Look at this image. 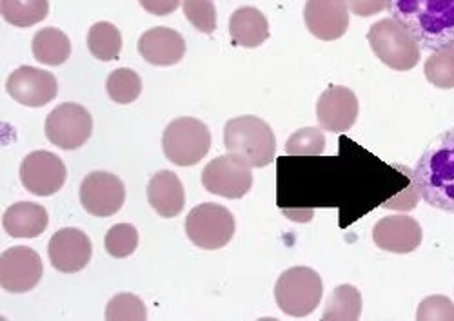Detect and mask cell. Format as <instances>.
<instances>
[{"label":"cell","mask_w":454,"mask_h":321,"mask_svg":"<svg viewBox=\"0 0 454 321\" xmlns=\"http://www.w3.org/2000/svg\"><path fill=\"white\" fill-rule=\"evenodd\" d=\"M422 225L407 215H391L376 222L372 239L376 247L395 254H407L420 247Z\"/></svg>","instance_id":"obj_16"},{"label":"cell","mask_w":454,"mask_h":321,"mask_svg":"<svg viewBox=\"0 0 454 321\" xmlns=\"http://www.w3.org/2000/svg\"><path fill=\"white\" fill-rule=\"evenodd\" d=\"M416 319H454V305L447 296H429L420 303Z\"/></svg>","instance_id":"obj_32"},{"label":"cell","mask_w":454,"mask_h":321,"mask_svg":"<svg viewBox=\"0 0 454 321\" xmlns=\"http://www.w3.org/2000/svg\"><path fill=\"white\" fill-rule=\"evenodd\" d=\"M304 20L313 36L331 43L346 35L349 27V8L344 0H308Z\"/></svg>","instance_id":"obj_17"},{"label":"cell","mask_w":454,"mask_h":321,"mask_svg":"<svg viewBox=\"0 0 454 321\" xmlns=\"http://www.w3.org/2000/svg\"><path fill=\"white\" fill-rule=\"evenodd\" d=\"M138 3L147 13L155 17H166L180 6L182 0H138Z\"/></svg>","instance_id":"obj_34"},{"label":"cell","mask_w":454,"mask_h":321,"mask_svg":"<svg viewBox=\"0 0 454 321\" xmlns=\"http://www.w3.org/2000/svg\"><path fill=\"white\" fill-rule=\"evenodd\" d=\"M106 91L109 98L117 104H131L142 93V80L138 73L128 67L113 71L106 80Z\"/></svg>","instance_id":"obj_26"},{"label":"cell","mask_w":454,"mask_h":321,"mask_svg":"<svg viewBox=\"0 0 454 321\" xmlns=\"http://www.w3.org/2000/svg\"><path fill=\"white\" fill-rule=\"evenodd\" d=\"M104 246L113 258H128L138 247V232L131 223L113 225L106 234Z\"/></svg>","instance_id":"obj_28"},{"label":"cell","mask_w":454,"mask_h":321,"mask_svg":"<svg viewBox=\"0 0 454 321\" xmlns=\"http://www.w3.org/2000/svg\"><path fill=\"white\" fill-rule=\"evenodd\" d=\"M67 178L62 160L50 151H33L20 164V182L35 196L57 194Z\"/></svg>","instance_id":"obj_10"},{"label":"cell","mask_w":454,"mask_h":321,"mask_svg":"<svg viewBox=\"0 0 454 321\" xmlns=\"http://www.w3.org/2000/svg\"><path fill=\"white\" fill-rule=\"evenodd\" d=\"M162 149L175 166H197L211 149V131L202 120L192 116L176 118L162 135Z\"/></svg>","instance_id":"obj_6"},{"label":"cell","mask_w":454,"mask_h":321,"mask_svg":"<svg viewBox=\"0 0 454 321\" xmlns=\"http://www.w3.org/2000/svg\"><path fill=\"white\" fill-rule=\"evenodd\" d=\"M147 309L144 301L135 294L113 296L106 307V319H145Z\"/></svg>","instance_id":"obj_31"},{"label":"cell","mask_w":454,"mask_h":321,"mask_svg":"<svg viewBox=\"0 0 454 321\" xmlns=\"http://www.w3.org/2000/svg\"><path fill=\"white\" fill-rule=\"evenodd\" d=\"M43 278V260L31 247L19 246L3 253L0 258V286L13 294L36 287Z\"/></svg>","instance_id":"obj_12"},{"label":"cell","mask_w":454,"mask_h":321,"mask_svg":"<svg viewBox=\"0 0 454 321\" xmlns=\"http://www.w3.org/2000/svg\"><path fill=\"white\" fill-rule=\"evenodd\" d=\"M424 73L427 82L440 90H454V50L433 51L426 60Z\"/></svg>","instance_id":"obj_27"},{"label":"cell","mask_w":454,"mask_h":321,"mask_svg":"<svg viewBox=\"0 0 454 321\" xmlns=\"http://www.w3.org/2000/svg\"><path fill=\"white\" fill-rule=\"evenodd\" d=\"M251 169L244 160L233 154L216 156L202 171V185L216 196L239 200L253 187Z\"/></svg>","instance_id":"obj_9"},{"label":"cell","mask_w":454,"mask_h":321,"mask_svg":"<svg viewBox=\"0 0 454 321\" xmlns=\"http://www.w3.org/2000/svg\"><path fill=\"white\" fill-rule=\"evenodd\" d=\"M367 40L372 53L395 71H409L420 62V44L391 17L374 22L367 33Z\"/></svg>","instance_id":"obj_4"},{"label":"cell","mask_w":454,"mask_h":321,"mask_svg":"<svg viewBox=\"0 0 454 321\" xmlns=\"http://www.w3.org/2000/svg\"><path fill=\"white\" fill-rule=\"evenodd\" d=\"M6 91L13 100L26 107H43L57 97L59 84L53 73L22 66L10 74Z\"/></svg>","instance_id":"obj_13"},{"label":"cell","mask_w":454,"mask_h":321,"mask_svg":"<svg viewBox=\"0 0 454 321\" xmlns=\"http://www.w3.org/2000/svg\"><path fill=\"white\" fill-rule=\"evenodd\" d=\"M223 145L227 153L251 168L270 166L277 154V138L271 126L258 116H237L225 124Z\"/></svg>","instance_id":"obj_3"},{"label":"cell","mask_w":454,"mask_h":321,"mask_svg":"<svg viewBox=\"0 0 454 321\" xmlns=\"http://www.w3.org/2000/svg\"><path fill=\"white\" fill-rule=\"evenodd\" d=\"M44 133L53 145L74 151L91 138L93 118L84 106L74 102L60 104L48 114Z\"/></svg>","instance_id":"obj_8"},{"label":"cell","mask_w":454,"mask_h":321,"mask_svg":"<svg viewBox=\"0 0 454 321\" xmlns=\"http://www.w3.org/2000/svg\"><path fill=\"white\" fill-rule=\"evenodd\" d=\"M33 57L46 66H62L71 55V43L64 31L44 27L36 31L31 43Z\"/></svg>","instance_id":"obj_22"},{"label":"cell","mask_w":454,"mask_h":321,"mask_svg":"<svg viewBox=\"0 0 454 321\" xmlns=\"http://www.w3.org/2000/svg\"><path fill=\"white\" fill-rule=\"evenodd\" d=\"M147 200L162 218H175L185 206V192L173 171H159L147 185Z\"/></svg>","instance_id":"obj_19"},{"label":"cell","mask_w":454,"mask_h":321,"mask_svg":"<svg viewBox=\"0 0 454 321\" xmlns=\"http://www.w3.org/2000/svg\"><path fill=\"white\" fill-rule=\"evenodd\" d=\"M184 15L200 33L211 35L216 29V10L213 0H182Z\"/></svg>","instance_id":"obj_30"},{"label":"cell","mask_w":454,"mask_h":321,"mask_svg":"<svg viewBox=\"0 0 454 321\" xmlns=\"http://www.w3.org/2000/svg\"><path fill=\"white\" fill-rule=\"evenodd\" d=\"M362 314V294L353 286H338L325 301L324 319H358Z\"/></svg>","instance_id":"obj_25"},{"label":"cell","mask_w":454,"mask_h":321,"mask_svg":"<svg viewBox=\"0 0 454 321\" xmlns=\"http://www.w3.org/2000/svg\"><path fill=\"white\" fill-rule=\"evenodd\" d=\"M138 53L153 66H175L185 55V40L178 31L159 26L140 36Z\"/></svg>","instance_id":"obj_18"},{"label":"cell","mask_w":454,"mask_h":321,"mask_svg":"<svg viewBox=\"0 0 454 321\" xmlns=\"http://www.w3.org/2000/svg\"><path fill=\"white\" fill-rule=\"evenodd\" d=\"M88 48L102 62L115 60L122 50V35L111 22H97L88 31Z\"/></svg>","instance_id":"obj_24"},{"label":"cell","mask_w":454,"mask_h":321,"mask_svg":"<svg viewBox=\"0 0 454 321\" xmlns=\"http://www.w3.org/2000/svg\"><path fill=\"white\" fill-rule=\"evenodd\" d=\"M358 98L344 86L327 88L317 104V118L324 131L344 133L349 131L358 118Z\"/></svg>","instance_id":"obj_14"},{"label":"cell","mask_w":454,"mask_h":321,"mask_svg":"<svg viewBox=\"0 0 454 321\" xmlns=\"http://www.w3.org/2000/svg\"><path fill=\"white\" fill-rule=\"evenodd\" d=\"M126 202L122 180L106 171L88 175L81 184V204L91 216L107 218L117 215Z\"/></svg>","instance_id":"obj_11"},{"label":"cell","mask_w":454,"mask_h":321,"mask_svg":"<svg viewBox=\"0 0 454 321\" xmlns=\"http://www.w3.org/2000/svg\"><path fill=\"white\" fill-rule=\"evenodd\" d=\"M235 216L218 204H200L185 218V234L204 251H216L231 242L235 234Z\"/></svg>","instance_id":"obj_7"},{"label":"cell","mask_w":454,"mask_h":321,"mask_svg":"<svg viewBox=\"0 0 454 321\" xmlns=\"http://www.w3.org/2000/svg\"><path fill=\"white\" fill-rule=\"evenodd\" d=\"M3 17L17 27H31L43 22L50 13L48 0H3L0 3Z\"/></svg>","instance_id":"obj_23"},{"label":"cell","mask_w":454,"mask_h":321,"mask_svg":"<svg viewBox=\"0 0 454 321\" xmlns=\"http://www.w3.org/2000/svg\"><path fill=\"white\" fill-rule=\"evenodd\" d=\"M349 12L356 17H372L386 10V0H344Z\"/></svg>","instance_id":"obj_33"},{"label":"cell","mask_w":454,"mask_h":321,"mask_svg":"<svg viewBox=\"0 0 454 321\" xmlns=\"http://www.w3.org/2000/svg\"><path fill=\"white\" fill-rule=\"evenodd\" d=\"M48 211L31 202L13 204L6 209L3 225L12 238H39L48 229Z\"/></svg>","instance_id":"obj_21"},{"label":"cell","mask_w":454,"mask_h":321,"mask_svg":"<svg viewBox=\"0 0 454 321\" xmlns=\"http://www.w3.org/2000/svg\"><path fill=\"white\" fill-rule=\"evenodd\" d=\"M322 296V278L309 267H291L277 279L275 300L280 310L287 316H309L320 305Z\"/></svg>","instance_id":"obj_5"},{"label":"cell","mask_w":454,"mask_h":321,"mask_svg":"<svg viewBox=\"0 0 454 321\" xmlns=\"http://www.w3.org/2000/svg\"><path fill=\"white\" fill-rule=\"evenodd\" d=\"M386 10L420 48L454 50V0H386Z\"/></svg>","instance_id":"obj_1"},{"label":"cell","mask_w":454,"mask_h":321,"mask_svg":"<svg viewBox=\"0 0 454 321\" xmlns=\"http://www.w3.org/2000/svg\"><path fill=\"white\" fill-rule=\"evenodd\" d=\"M93 246L86 232L74 227L60 229L53 234L48 246L51 265L64 274L82 270L91 260Z\"/></svg>","instance_id":"obj_15"},{"label":"cell","mask_w":454,"mask_h":321,"mask_svg":"<svg viewBox=\"0 0 454 321\" xmlns=\"http://www.w3.org/2000/svg\"><path fill=\"white\" fill-rule=\"evenodd\" d=\"M325 149L324 131L318 128H304L294 131L287 144L286 153L291 156H318Z\"/></svg>","instance_id":"obj_29"},{"label":"cell","mask_w":454,"mask_h":321,"mask_svg":"<svg viewBox=\"0 0 454 321\" xmlns=\"http://www.w3.org/2000/svg\"><path fill=\"white\" fill-rule=\"evenodd\" d=\"M230 35L235 46L258 48L270 38V22L260 10L244 6L231 15Z\"/></svg>","instance_id":"obj_20"},{"label":"cell","mask_w":454,"mask_h":321,"mask_svg":"<svg viewBox=\"0 0 454 321\" xmlns=\"http://www.w3.org/2000/svg\"><path fill=\"white\" fill-rule=\"evenodd\" d=\"M412 187L427 206L454 215V128L440 133L422 153Z\"/></svg>","instance_id":"obj_2"}]
</instances>
